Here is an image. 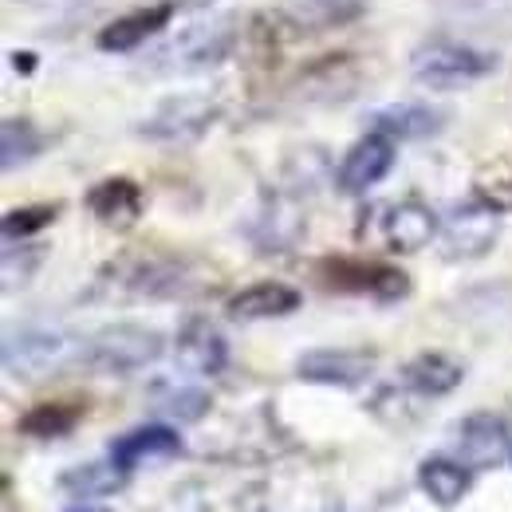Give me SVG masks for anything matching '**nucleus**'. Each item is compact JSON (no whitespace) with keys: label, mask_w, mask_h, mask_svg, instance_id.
<instances>
[{"label":"nucleus","mask_w":512,"mask_h":512,"mask_svg":"<svg viewBox=\"0 0 512 512\" xmlns=\"http://www.w3.org/2000/svg\"><path fill=\"white\" fill-rule=\"evenodd\" d=\"M79 351H83V343L75 335H67L64 327L24 323L4 335V371L12 379L36 383V379H48L52 371H60L64 363H79Z\"/></svg>","instance_id":"nucleus-1"},{"label":"nucleus","mask_w":512,"mask_h":512,"mask_svg":"<svg viewBox=\"0 0 512 512\" xmlns=\"http://www.w3.org/2000/svg\"><path fill=\"white\" fill-rule=\"evenodd\" d=\"M162 347H166L162 331L142 327V323H115V327L95 331L83 343L79 363L95 375H134V371L158 363Z\"/></svg>","instance_id":"nucleus-2"},{"label":"nucleus","mask_w":512,"mask_h":512,"mask_svg":"<svg viewBox=\"0 0 512 512\" xmlns=\"http://www.w3.org/2000/svg\"><path fill=\"white\" fill-rule=\"evenodd\" d=\"M193 268H186V260L158 253H138L123 256L115 264H107L103 280L111 288V296H127V300H174L182 292H190Z\"/></svg>","instance_id":"nucleus-3"},{"label":"nucleus","mask_w":512,"mask_h":512,"mask_svg":"<svg viewBox=\"0 0 512 512\" xmlns=\"http://www.w3.org/2000/svg\"><path fill=\"white\" fill-rule=\"evenodd\" d=\"M493 67H497L493 52H481V48L461 44V40H430L410 60L414 79L430 91H461V87L485 79Z\"/></svg>","instance_id":"nucleus-4"},{"label":"nucleus","mask_w":512,"mask_h":512,"mask_svg":"<svg viewBox=\"0 0 512 512\" xmlns=\"http://www.w3.org/2000/svg\"><path fill=\"white\" fill-rule=\"evenodd\" d=\"M217 115H221L217 99H209L201 91H182V95L162 99L138 123V134L146 142H162V146H190V142L209 134V127L217 123Z\"/></svg>","instance_id":"nucleus-5"},{"label":"nucleus","mask_w":512,"mask_h":512,"mask_svg":"<svg viewBox=\"0 0 512 512\" xmlns=\"http://www.w3.org/2000/svg\"><path fill=\"white\" fill-rule=\"evenodd\" d=\"M327 288L335 292H351V296H375V300H402L410 292L406 272L379 264V260H351V256H327L316 264Z\"/></svg>","instance_id":"nucleus-6"},{"label":"nucleus","mask_w":512,"mask_h":512,"mask_svg":"<svg viewBox=\"0 0 512 512\" xmlns=\"http://www.w3.org/2000/svg\"><path fill=\"white\" fill-rule=\"evenodd\" d=\"M501 237V209L489 201H469L453 209L442 225V256L446 260H477Z\"/></svg>","instance_id":"nucleus-7"},{"label":"nucleus","mask_w":512,"mask_h":512,"mask_svg":"<svg viewBox=\"0 0 512 512\" xmlns=\"http://www.w3.org/2000/svg\"><path fill=\"white\" fill-rule=\"evenodd\" d=\"M304 32L288 20V12L280 8V12H253L245 24H241V32H237V52H241V60L256 71H268V67H276L284 60V52L300 40Z\"/></svg>","instance_id":"nucleus-8"},{"label":"nucleus","mask_w":512,"mask_h":512,"mask_svg":"<svg viewBox=\"0 0 512 512\" xmlns=\"http://www.w3.org/2000/svg\"><path fill=\"white\" fill-rule=\"evenodd\" d=\"M237 32H241L237 20H213V24L190 28L182 40H174L166 48V67H174V71H209V67L221 64L229 52H237Z\"/></svg>","instance_id":"nucleus-9"},{"label":"nucleus","mask_w":512,"mask_h":512,"mask_svg":"<svg viewBox=\"0 0 512 512\" xmlns=\"http://www.w3.org/2000/svg\"><path fill=\"white\" fill-rule=\"evenodd\" d=\"M375 371V355L371 351H355V347H316L308 355H300L296 375L304 383L339 386V390H355L371 379Z\"/></svg>","instance_id":"nucleus-10"},{"label":"nucleus","mask_w":512,"mask_h":512,"mask_svg":"<svg viewBox=\"0 0 512 512\" xmlns=\"http://www.w3.org/2000/svg\"><path fill=\"white\" fill-rule=\"evenodd\" d=\"M359 83H363V60L351 52H335V56H323L312 67H304L296 95L304 103H343L359 91Z\"/></svg>","instance_id":"nucleus-11"},{"label":"nucleus","mask_w":512,"mask_h":512,"mask_svg":"<svg viewBox=\"0 0 512 512\" xmlns=\"http://www.w3.org/2000/svg\"><path fill=\"white\" fill-rule=\"evenodd\" d=\"M390 166H394V138L371 130L367 138H359V142L347 150V158L339 162L335 182H339L343 193H367V190H375L386 174H390Z\"/></svg>","instance_id":"nucleus-12"},{"label":"nucleus","mask_w":512,"mask_h":512,"mask_svg":"<svg viewBox=\"0 0 512 512\" xmlns=\"http://www.w3.org/2000/svg\"><path fill=\"white\" fill-rule=\"evenodd\" d=\"M174 355H178V367H182V371H190L197 379H213V375H221L225 363H229V343H225V335H221L213 323L193 316V320L178 331Z\"/></svg>","instance_id":"nucleus-13"},{"label":"nucleus","mask_w":512,"mask_h":512,"mask_svg":"<svg viewBox=\"0 0 512 512\" xmlns=\"http://www.w3.org/2000/svg\"><path fill=\"white\" fill-rule=\"evenodd\" d=\"M174 12H178L174 0H162V4H150V8H134L127 16H115L111 24H103L99 36H95V44L103 52H134L146 40H154L174 20Z\"/></svg>","instance_id":"nucleus-14"},{"label":"nucleus","mask_w":512,"mask_h":512,"mask_svg":"<svg viewBox=\"0 0 512 512\" xmlns=\"http://www.w3.org/2000/svg\"><path fill=\"white\" fill-rule=\"evenodd\" d=\"M249 233H253V245L260 253H288L304 233V213H300V205L292 197L272 193L256 209Z\"/></svg>","instance_id":"nucleus-15"},{"label":"nucleus","mask_w":512,"mask_h":512,"mask_svg":"<svg viewBox=\"0 0 512 512\" xmlns=\"http://www.w3.org/2000/svg\"><path fill=\"white\" fill-rule=\"evenodd\" d=\"M182 453V438H178V430L174 426H162V422H154V426H138V430H130L123 438H115V446H111V461H115V469L119 473H134V469H142V465H154V461H170V457H178Z\"/></svg>","instance_id":"nucleus-16"},{"label":"nucleus","mask_w":512,"mask_h":512,"mask_svg":"<svg viewBox=\"0 0 512 512\" xmlns=\"http://www.w3.org/2000/svg\"><path fill=\"white\" fill-rule=\"evenodd\" d=\"M367 127L394 138V142H418V138L442 134L446 111H438L430 103H390V107H375L367 115Z\"/></svg>","instance_id":"nucleus-17"},{"label":"nucleus","mask_w":512,"mask_h":512,"mask_svg":"<svg viewBox=\"0 0 512 512\" xmlns=\"http://www.w3.org/2000/svg\"><path fill=\"white\" fill-rule=\"evenodd\" d=\"M505 453H509V434H505V422L497 414H469L457 426V457L473 473L497 465Z\"/></svg>","instance_id":"nucleus-18"},{"label":"nucleus","mask_w":512,"mask_h":512,"mask_svg":"<svg viewBox=\"0 0 512 512\" xmlns=\"http://www.w3.org/2000/svg\"><path fill=\"white\" fill-rule=\"evenodd\" d=\"M87 209L107 229H130L142 217L146 197H142V186L130 178H103L87 193Z\"/></svg>","instance_id":"nucleus-19"},{"label":"nucleus","mask_w":512,"mask_h":512,"mask_svg":"<svg viewBox=\"0 0 512 512\" xmlns=\"http://www.w3.org/2000/svg\"><path fill=\"white\" fill-rule=\"evenodd\" d=\"M300 304H304V296H300L292 284H280V280H256V284L241 288V292L229 300V316L241 323L280 320V316H292Z\"/></svg>","instance_id":"nucleus-20"},{"label":"nucleus","mask_w":512,"mask_h":512,"mask_svg":"<svg viewBox=\"0 0 512 512\" xmlns=\"http://www.w3.org/2000/svg\"><path fill=\"white\" fill-rule=\"evenodd\" d=\"M438 217L434 209L418 205V201H402V205H390L383 221V237L394 253H422L434 237H438Z\"/></svg>","instance_id":"nucleus-21"},{"label":"nucleus","mask_w":512,"mask_h":512,"mask_svg":"<svg viewBox=\"0 0 512 512\" xmlns=\"http://www.w3.org/2000/svg\"><path fill=\"white\" fill-rule=\"evenodd\" d=\"M418 485H422V493H426L438 509H453V505H461V497L469 493L473 469H469L461 457H426V461L418 465Z\"/></svg>","instance_id":"nucleus-22"},{"label":"nucleus","mask_w":512,"mask_h":512,"mask_svg":"<svg viewBox=\"0 0 512 512\" xmlns=\"http://www.w3.org/2000/svg\"><path fill=\"white\" fill-rule=\"evenodd\" d=\"M367 8H371V0H284V12H288V20H292L300 32L347 28V24H355Z\"/></svg>","instance_id":"nucleus-23"},{"label":"nucleus","mask_w":512,"mask_h":512,"mask_svg":"<svg viewBox=\"0 0 512 512\" xmlns=\"http://www.w3.org/2000/svg\"><path fill=\"white\" fill-rule=\"evenodd\" d=\"M461 379H465V367L457 359L442 355V351H422L402 371V383L410 386L414 394H422V398H442L449 390H457Z\"/></svg>","instance_id":"nucleus-24"},{"label":"nucleus","mask_w":512,"mask_h":512,"mask_svg":"<svg viewBox=\"0 0 512 512\" xmlns=\"http://www.w3.org/2000/svg\"><path fill=\"white\" fill-rule=\"evenodd\" d=\"M44 150H48V134L32 119H4V127H0V166H4V174L28 166Z\"/></svg>","instance_id":"nucleus-25"},{"label":"nucleus","mask_w":512,"mask_h":512,"mask_svg":"<svg viewBox=\"0 0 512 512\" xmlns=\"http://www.w3.org/2000/svg\"><path fill=\"white\" fill-rule=\"evenodd\" d=\"M79 418H83V402H40L16 426L28 438H64L79 426Z\"/></svg>","instance_id":"nucleus-26"},{"label":"nucleus","mask_w":512,"mask_h":512,"mask_svg":"<svg viewBox=\"0 0 512 512\" xmlns=\"http://www.w3.org/2000/svg\"><path fill=\"white\" fill-rule=\"evenodd\" d=\"M123 477L127 473H119L115 469V461H107V465H79V469H71L64 473V485L67 493H75V497H103V493H115L119 485H123Z\"/></svg>","instance_id":"nucleus-27"},{"label":"nucleus","mask_w":512,"mask_h":512,"mask_svg":"<svg viewBox=\"0 0 512 512\" xmlns=\"http://www.w3.org/2000/svg\"><path fill=\"white\" fill-rule=\"evenodd\" d=\"M60 205H24V209H12L4 213V241H28L36 237L40 229H48L56 221Z\"/></svg>","instance_id":"nucleus-28"},{"label":"nucleus","mask_w":512,"mask_h":512,"mask_svg":"<svg viewBox=\"0 0 512 512\" xmlns=\"http://www.w3.org/2000/svg\"><path fill=\"white\" fill-rule=\"evenodd\" d=\"M158 410H162L166 418H178V422H197V418H205V410H209V394L197 390V386H174V390H166V394L158 398Z\"/></svg>","instance_id":"nucleus-29"},{"label":"nucleus","mask_w":512,"mask_h":512,"mask_svg":"<svg viewBox=\"0 0 512 512\" xmlns=\"http://www.w3.org/2000/svg\"><path fill=\"white\" fill-rule=\"evenodd\" d=\"M44 260V249L40 245H24L20 241V256H16V245H4V292H16V284H28L36 264Z\"/></svg>","instance_id":"nucleus-30"},{"label":"nucleus","mask_w":512,"mask_h":512,"mask_svg":"<svg viewBox=\"0 0 512 512\" xmlns=\"http://www.w3.org/2000/svg\"><path fill=\"white\" fill-rule=\"evenodd\" d=\"M477 193H481V201H489L497 209H512V166L505 162L485 166L477 178Z\"/></svg>","instance_id":"nucleus-31"},{"label":"nucleus","mask_w":512,"mask_h":512,"mask_svg":"<svg viewBox=\"0 0 512 512\" xmlns=\"http://www.w3.org/2000/svg\"><path fill=\"white\" fill-rule=\"evenodd\" d=\"M162 512H209V509H205V497H201L197 485H182V489L170 493V501H166Z\"/></svg>","instance_id":"nucleus-32"},{"label":"nucleus","mask_w":512,"mask_h":512,"mask_svg":"<svg viewBox=\"0 0 512 512\" xmlns=\"http://www.w3.org/2000/svg\"><path fill=\"white\" fill-rule=\"evenodd\" d=\"M12 64H16V71H32L36 60H32V56H12Z\"/></svg>","instance_id":"nucleus-33"},{"label":"nucleus","mask_w":512,"mask_h":512,"mask_svg":"<svg viewBox=\"0 0 512 512\" xmlns=\"http://www.w3.org/2000/svg\"><path fill=\"white\" fill-rule=\"evenodd\" d=\"M67 512H99V509H67Z\"/></svg>","instance_id":"nucleus-34"},{"label":"nucleus","mask_w":512,"mask_h":512,"mask_svg":"<svg viewBox=\"0 0 512 512\" xmlns=\"http://www.w3.org/2000/svg\"><path fill=\"white\" fill-rule=\"evenodd\" d=\"M335 512H343V509H335Z\"/></svg>","instance_id":"nucleus-35"}]
</instances>
